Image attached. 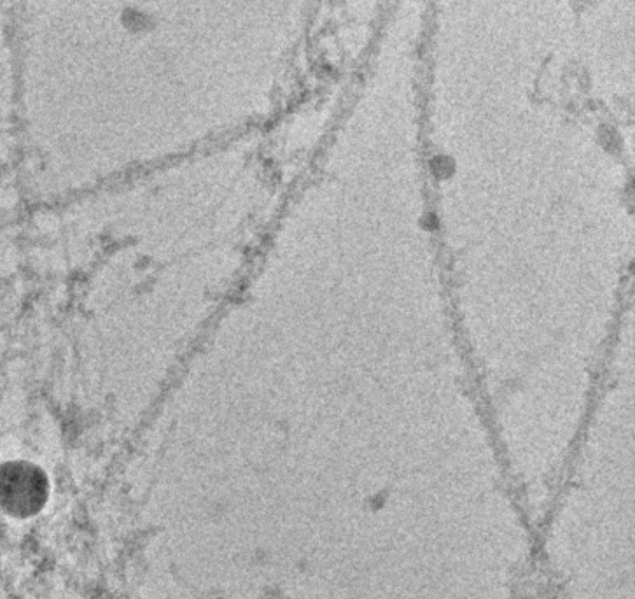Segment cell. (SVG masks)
I'll list each match as a JSON object with an SVG mask.
<instances>
[{
    "mask_svg": "<svg viewBox=\"0 0 635 599\" xmlns=\"http://www.w3.org/2000/svg\"><path fill=\"white\" fill-rule=\"evenodd\" d=\"M123 25L131 32H144L154 25V18L149 12L137 11V9H126L121 16Z\"/></svg>",
    "mask_w": 635,
    "mask_h": 599,
    "instance_id": "6da1fadb",
    "label": "cell"
}]
</instances>
